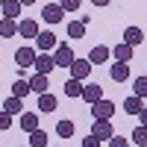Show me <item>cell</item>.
Instances as JSON below:
<instances>
[{
  "instance_id": "6da1fadb",
  "label": "cell",
  "mask_w": 147,
  "mask_h": 147,
  "mask_svg": "<svg viewBox=\"0 0 147 147\" xmlns=\"http://www.w3.org/2000/svg\"><path fill=\"white\" fill-rule=\"evenodd\" d=\"M74 59H77V56H74V50L68 44H56V50H53V65L56 68H71Z\"/></svg>"
},
{
  "instance_id": "7a4b0ae2",
  "label": "cell",
  "mask_w": 147,
  "mask_h": 147,
  "mask_svg": "<svg viewBox=\"0 0 147 147\" xmlns=\"http://www.w3.org/2000/svg\"><path fill=\"white\" fill-rule=\"evenodd\" d=\"M80 100H85L88 106H94L97 100H103V85H97V82H82V97Z\"/></svg>"
},
{
  "instance_id": "3957f363",
  "label": "cell",
  "mask_w": 147,
  "mask_h": 147,
  "mask_svg": "<svg viewBox=\"0 0 147 147\" xmlns=\"http://www.w3.org/2000/svg\"><path fill=\"white\" fill-rule=\"evenodd\" d=\"M91 136H94L97 141H109V138L115 136L112 121H94V124H91Z\"/></svg>"
},
{
  "instance_id": "277c9868",
  "label": "cell",
  "mask_w": 147,
  "mask_h": 147,
  "mask_svg": "<svg viewBox=\"0 0 147 147\" xmlns=\"http://www.w3.org/2000/svg\"><path fill=\"white\" fill-rule=\"evenodd\" d=\"M68 71H71V77H74V80L85 82V80L91 77V62H88V59H74V65H71Z\"/></svg>"
},
{
  "instance_id": "5b68a950",
  "label": "cell",
  "mask_w": 147,
  "mask_h": 147,
  "mask_svg": "<svg viewBox=\"0 0 147 147\" xmlns=\"http://www.w3.org/2000/svg\"><path fill=\"white\" fill-rule=\"evenodd\" d=\"M35 56H38V50L35 47H21V50H15V62H18V68H32L35 65Z\"/></svg>"
},
{
  "instance_id": "8992f818",
  "label": "cell",
  "mask_w": 147,
  "mask_h": 147,
  "mask_svg": "<svg viewBox=\"0 0 147 147\" xmlns=\"http://www.w3.org/2000/svg\"><path fill=\"white\" fill-rule=\"evenodd\" d=\"M62 18H65V9L59 6V3L41 6V21H47V24H62Z\"/></svg>"
},
{
  "instance_id": "52a82bcc",
  "label": "cell",
  "mask_w": 147,
  "mask_h": 147,
  "mask_svg": "<svg viewBox=\"0 0 147 147\" xmlns=\"http://www.w3.org/2000/svg\"><path fill=\"white\" fill-rule=\"evenodd\" d=\"M91 115H94V121H109L115 115V103L112 100H97L91 106Z\"/></svg>"
},
{
  "instance_id": "ba28073f",
  "label": "cell",
  "mask_w": 147,
  "mask_h": 147,
  "mask_svg": "<svg viewBox=\"0 0 147 147\" xmlns=\"http://www.w3.org/2000/svg\"><path fill=\"white\" fill-rule=\"evenodd\" d=\"M35 50H41V53L56 50V35H53L50 30H41L38 35H35Z\"/></svg>"
},
{
  "instance_id": "9c48e42d",
  "label": "cell",
  "mask_w": 147,
  "mask_h": 147,
  "mask_svg": "<svg viewBox=\"0 0 147 147\" xmlns=\"http://www.w3.org/2000/svg\"><path fill=\"white\" fill-rule=\"evenodd\" d=\"M41 30H38V21H32V18H24V21H18V35L21 38H35Z\"/></svg>"
},
{
  "instance_id": "30bf717a",
  "label": "cell",
  "mask_w": 147,
  "mask_h": 147,
  "mask_svg": "<svg viewBox=\"0 0 147 147\" xmlns=\"http://www.w3.org/2000/svg\"><path fill=\"white\" fill-rule=\"evenodd\" d=\"M109 56H112V53H109V47H106V44H94L91 50H88V62H91V68H94V65L109 62Z\"/></svg>"
},
{
  "instance_id": "8fae6325",
  "label": "cell",
  "mask_w": 147,
  "mask_h": 147,
  "mask_svg": "<svg viewBox=\"0 0 147 147\" xmlns=\"http://www.w3.org/2000/svg\"><path fill=\"white\" fill-rule=\"evenodd\" d=\"M124 44L132 47V50L141 47V44H144V32H141L138 27H127V30H124Z\"/></svg>"
},
{
  "instance_id": "7c38bea8",
  "label": "cell",
  "mask_w": 147,
  "mask_h": 147,
  "mask_svg": "<svg viewBox=\"0 0 147 147\" xmlns=\"http://www.w3.org/2000/svg\"><path fill=\"white\" fill-rule=\"evenodd\" d=\"M32 68H35V74H44V77H50V71L56 68V65H53V56H50V53H38Z\"/></svg>"
},
{
  "instance_id": "4fadbf2b",
  "label": "cell",
  "mask_w": 147,
  "mask_h": 147,
  "mask_svg": "<svg viewBox=\"0 0 147 147\" xmlns=\"http://www.w3.org/2000/svg\"><path fill=\"white\" fill-rule=\"evenodd\" d=\"M27 82H30V91L44 94L47 85H50V77H44V74H32V77H27Z\"/></svg>"
},
{
  "instance_id": "5bb4252c",
  "label": "cell",
  "mask_w": 147,
  "mask_h": 147,
  "mask_svg": "<svg viewBox=\"0 0 147 147\" xmlns=\"http://www.w3.org/2000/svg\"><path fill=\"white\" fill-rule=\"evenodd\" d=\"M109 53H112V59H115V62L129 65V59H132V47H127L124 41H121V44H115V50H109Z\"/></svg>"
},
{
  "instance_id": "9a60e30c",
  "label": "cell",
  "mask_w": 147,
  "mask_h": 147,
  "mask_svg": "<svg viewBox=\"0 0 147 147\" xmlns=\"http://www.w3.org/2000/svg\"><path fill=\"white\" fill-rule=\"evenodd\" d=\"M18 124H21V129L30 136V132L38 129V115H35V112H21V121H18Z\"/></svg>"
},
{
  "instance_id": "2e32d148",
  "label": "cell",
  "mask_w": 147,
  "mask_h": 147,
  "mask_svg": "<svg viewBox=\"0 0 147 147\" xmlns=\"http://www.w3.org/2000/svg\"><path fill=\"white\" fill-rule=\"evenodd\" d=\"M56 106H59V100H56L50 91L38 94V112H56Z\"/></svg>"
},
{
  "instance_id": "e0dca14e",
  "label": "cell",
  "mask_w": 147,
  "mask_h": 147,
  "mask_svg": "<svg viewBox=\"0 0 147 147\" xmlns=\"http://www.w3.org/2000/svg\"><path fill=\"white\" fill-rule=\"evenodd\" d=\"M141 109H144V100H141V97H136V94L124 97V112H127V115H138Z\"/></svg>"
},
{
  "instance_id": "ac0fdd59",
  "label": "cell",
  "mask_w": 147,
  "mask_h": 147,
  "mask_svg": "<svg viewBox=\"0 0 147 147\" xmlns=\"http://www.w3.org/2000/svg\"><path fill=\"white\" fill-rule=\"evenodd\" d=\"M21 12H24V6L18 3V0H6L3 3V18H9V21H18Z\"/></svg>"
},
{
  "instance_id": "d6986e66",
  "label": "cell",
  "mask_w": 147,
  "mask_h": 147,
  "mask_svg": "<svg viewBox=\"0 0 147 147\" xmlns=\"http://www.w3.org/2000/svg\"><path fill=\"white\" fill-rule=\"evenodd\" d=\"M109 77H112L115 82H127V80H129V68L121 65V62H115L112 68H109Z\"/></svg>"
},
{
  "instance_id": "ffe728a7",
  "label": "cell",
  "mask_w": 147,
  "mask_h": 147,
  "mask_svg": "<svg viewBox=\"0 0 147 147\" xmlns=\"http://www.w3.org/2000/svg\"><path fill=\"white\" fill-rule=\"evenodd\" d=\"M74 129H77V124H74L71 118H65V121H59V124H56V136H59V138H71Z\"/></svg>"
},
{
  "instance_id": "44dd1931",
  "label": "cell",
  "mask_w": 147,
  "mask_h": 147,
  "mask_svg": "<svg viewBox=\"0 0 147 147\" xmlns=\"http://www.w3.org/2000/svg\"><path fill=\"white\" fill-rule=\"evenodd\" d=\"M3 112L6 115H21L24 112V100H21V97H9V100H3Z\"/></svg>"
},
{
  "instance_id": "7402d4cb",
  "label": "cell",
  "mask_w": 147,
  "mask_h": 147,
  "mask_svg": "<svg viewBox=\"0 0 147 147\" xmlns=\"http://www.w3.org/2000/svg\"><path fill=\"white\" fill-rule=\"evenodd\" d=\"M12 35H18V21L3 18L0 21V38H12Z\"/></svg>"
},
{
  "instance_id": "603a6c76",
  "label": "cell",
  "mask_w": 147,
  "mask_h": 147,
  "mask_svg": "<svg viewBox=\"0 0 147 147\" xmlns=\"http://www.w3.org/2000/svg\"><path fill=\"white\" fill-rule=\"evenodd\" d=\"M27 94H30V82L27 80H15V82H12V97H21V100H24Z\"/></svg>"
},
{
  "instance_id": "cb8c5ba5",
  "label": "cell",
  "mask_w": 147,
  "mask_h": 147,
  "mask_svg": "<svg viewBox=\"0 0 147 147\" xmlns=\"http://www.w3.org/2000/svg\"><path fill=\"white\" fill-rule=\"evenodd\" d=\"M30 147H50V144H47V132L44 129L30 132Z\"/></svg>"
},
{
  "instance_id": "d4e9b609",
  "label": "cell",
  "mask_w": 147,
  "mask_h": 147,
  "mask_svg": "<svg viewBox=\"0 0 147 147\" xmlns=\"http://www.w3.org/2000/svg\"><path fill=\"white\" fill-rule=\"evenodd\" d=\"M65 94H68V97H82V82L71 77V80L65 82Z\"/></svg>"
},
{
  "instance_id": "484cf974",
  "label": "cell",
  "mask_w": 147,
  "mask_h": 147,
  "mask_svg": "<svg viewBox=\"0 0 147 147\" xmlns=\"http://www.w3.org/2000/svg\"><path fill=\"white\" fill-rule=\"evenodd\" d=\"M136 147H147V127H136L132 129V138H129Z\"/></svg>"
},
{
  "instance_id": "4316f807",
  "label": "cell",
  "mask_w": 147,
  "mask_h": 147,
  "mask_svg": "<svg viewBox=\"0 0 147 147\" xmlns=\"http://www.w3.org/2000/svg\"><path fill=\"white\" fill-rule=\"evenodd\" d=\"M132 94L136 97H147V77H136V82H132Z\"/></svg>"
},
{
  "instance_id": "83f0119b",
  "label": "cell",
  "mask_w": 147,
  "mask_h": 147,
  "mask_svg": "<svg viewBox=\"0 0 147 147\" xmlns=\"http://www.w3.org/2000/svg\"><path fill=\"white\" fill-rule=\"evenodd\" d=\"M65 32L71 35V38H82V35H85V24H82V21H74V24H68Z\"/></svg>"
},
{
  "instance_id": "f1b7e54d",
  "label": "cell",
  "mask_w": 147,
  "mask_h": 147,
  "mask_svg": "<svg viewBox=\"0 0 147 147\" xmlns=\"http://www.w3.org/2000/svg\"><path fill=\"white\" fill-rule=\"evenodd\" d=\"M106 144H109V147H129V138H124V136H112Z\"/></svg>"
},
{
  "instance_id": "f546056e",
  "label": "cell",
  "mask_w": 147,
  "mask_h": 147,
  "mask_svg": "<svg viewBox=\"0 0 147 147\" xmlns=\"http://www.w3.org/2000/svg\"><path fill=\"white\" fill-rule=\"evenodd\" d=\"M80 3H82V0H59V6H62L65 12H77V9H80Z\"/></svg>"
},
{
  "instance_id": "4dcf8cb0",
  "label": "cell",
  "mask_w": 147,
  "mask_h": 147,
  "mask_svg": "<svg viewBox=\"0 0 147 147\" xmlns=\"http://www.w3.org/2000/svg\"><path fill=\"white\" fill-rule=\"evenodd\" d=\"M9 127H12V115H6L3 109H0V132H6Z\"/></svg>"
},
{
  "instance_id": "1f68e13d",
  "label": "cell",
  "mask_w": 147,
  "mask_h": 147,
  "mask_svg": "<svg viewBox=\"0 0 147 147\" xmlns=\"http://www.w3.org/2000/svg\"><path fill=\"white\" fill-rule=\"evenodd\" d=\"M100 144H103V141H97V138L91 136V132H88V136L82 138V147H100Z\"/></svg>"
},
{
  "instance_id": "d6a6232c",
  "label": "cell",
  "mask_w": 147,
  "mask_h": 147,
  "mask_svg": "<svg viewBox=\"0 0 147 147\" xmlns=\"http://www.w3.org/2000/svg\"><path fill=\"white\" fill-rule=\"evenodd\" d=\"M138 118H141V127H147V106H144L141 112H138Z\"/></svg>"
},
{
  "instance_id": "836d02e7",
  "label": "cell",
  "mask_w": 147,
  "mask_h": 147,
  "mask_svg": "<svg viewBox=\"0 0 147 147\" xmlns=\"http://www.w3.org/2000/svg\"><path fill=\"white\" fill-rule=\"evenodd\" d=\"M91 3H94V6H100V9H103V6H109V3H112V0H91Z\"/></svg>"
},
{
  "instance_id": "e575fe53",
  "label": "cell",
  "mask_w": 147,
  "mask_h": 147,
  "mask_svg": "<svg viewBox=\"0 0 147 147\" xmlns=\"http://www.w3.org/2000/svg\"><path fill=\"white\" fill-rule=\"evenodd\" d=\"M18 3H21V6H32L35 0H18Z\"/></svg>"
},
{
  "instance_id": "d590c367",
  "label": "cell",
  "mask_w": 147,
  "mask_h": 147,
  "mask_svg": "<svg viewBox=\"0 0 147 147\" xmlns=\"http://www.w3.org/2000/svg\"><path fill=\"white\" fill-rule=\"evenodd\" d=\"M3 3H6V0H0V6H3Z\"/></svg>"
},
{
  "instance_id": "8d00e7d4",
  "label": "cell",
  "mask_w": 147,
  "mask_h": 147,
  "mask_svg": "<svg viewBox=\"0 0 147 147\" xmlns=\"http://www.w3.org/2000/svg\"><path fill=\"white\" fill-rule=\"evenodd\" d=\"M0 41H3V38H0Z\"/></svg>"
}]
</instances>
